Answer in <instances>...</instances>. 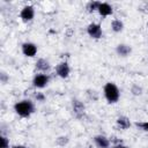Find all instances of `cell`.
<instances>
[{
	"label": "cell",
	"mask_w": 148,
	"mask_h": 148,
	"mask_svg": "<svg viewBox=\"0 0 148 148\" xmlns=\"http://www.w3.org/2000/svg\"><path fill=\"white\" fill-rule=\"evenodd\" d=\"M14 110L15 112L21 116V117H30L31 113L34 112L35 110V106H34V103L29 99H22L17 103H15L14 105Z\"/></svg>",
	"instance_id": "6da1fadb"
},
{
	"label": "cell",
	"mask_w": 148,
	"mask_h": 148,
	"mask_svg": "<svg viewBox=\"0 0 148 148\" xmlns=\"http://www.w3.org/2000/svg\"><path fill=\"white\" fill-rule=\"evenodd\" d=\"M104 96L108 99V102L116 103L119 99V89H118V87L112 82H108L104 86Z\"/></svg>",
	"instance_id": "7a4b0ae2"
},
{
	"label": "cell",
	"mask_w": 148,
	"mask_h": 148,
	"mask_svg": "<svg viewBox=\"0 0 148 148\" xmlns=\"http://www.w3.org/2000/svg\"><path fill=\"white\" fill-rule=\"evenodd\" d=\"M49 81H50L49 75H46L44 73H38L35 75V77L32 80V84L36 88H44L49 83Z\"/></svg>",
	"instance_id": "3957f363"
},
{
	"label": "cell",
	"mask_w": 148,
	"mask_h": 148,
	"mask_svg": "<svg viewBox=\"0 0 148 148\" xmlns=\"http://www.w3.org/2000/svg\"><path fill=\"white\" fill-rule=\"evenodd\" d=\"M87 32L92 38H101L102 37V27L98 23H90L87 28Z\"/></svg>",
	"instance_id": "277c9868"
},
{
	"label": "cell",
	"mask_w": 148,
	"mask_h": 148,
	"mask_svg": "<svg viewBox=\"0 0 148 148\" xmlns=\"http://www.w3.org/2000/svg\"><path fill=\"white\" fill-rule=\"evenodd\" d=\"M20 16H21V18H22L24 22L31 21V20L34 18V16H35V9H34V7L30 6V5L24 6V7L22 8L21 13H20Z\"/></svg>",
	"instance_id": "5b68a950"
},
{
	"label": "cell",
	"mask_w": 148,
	"mask_h": 148,
	"mask_svg": "<svg viewBox=\"0 0 148 148\" xmlns=\"http://www.w3.org/2000/svg\"><path fill=\"white\" fill-rule=\"evenodd\" d=\"M56 72H57V74H58V76H60V77H62V79L68 77V75H69V66H68V64H67L66 61L60 62L59 65H57Z\"/></svg>",
	"instance_id": "8992f818"
},
{
	"label": "cell",
	"mask_w": 148,
	"mask_h": 148,
	"mask_svg": "<svg viewBox=\"0 0 148 148\" xmlns=\"http://www.w3.org/2000/svg\"><path fill=\"white\" fill-rule=\"evenodd\" d=\"M22 52L25 57H34L37 53V46L34 43H24L22 45Z\"/></svg>",
	"instance_id": "52a82bcc"
},
{
	"label": "cell",
	"mask_w": 148,
	"mask_h": 148,
	"mask_svg": "<svg viewBox=\"0 0 148 148\" xmlns=\"http://www.w3.org/2000/svg\"><path fill=\"white\" fill-rule=\"evenodd\" d=\"M97 12L102 16H109V15L112 14V7L109 3H106V2H99V6H98Z\"/></svg>",
	"instance_id": "ba28073f"
},
{
	"label": "cell",
	"mask_w": 148,
	"mask_h": 148,
	"mask_svg": "<svg viewBox=\"0 0 148 148\" xmlns=\"http://www.w3.org/2000/svg\"><path fill=\"white\" fill-rule=\"evenodd\" d=\"M94 141H95V143H96V146L98 148H109V146H110L109 139L105 138L104 135H97V136H95Z\"/></svg>",
	"instance_id": "9c48e42d"
},
{
	"label": "cell",
	"mask_w": 148,
	"mask_h": 148,
	"mask_svg": "<svg viewBox=\"0 0 148 148\" xmlns=\"http://www.w3.org/2000/svg\"><path fill=\"white\" fill-rule=\"evenodd\" d=\"M36 68L38 71H42V72H46L50 69V64L47 60L45 59H38L37 62H36Z\"/></svg>",
	"instance_id": "30bf717a"
},
{
	"label": "cell",
	"mask_w": 148,
	"mask_h": 148,
	"mask_svg": "<svg viewBox=\"0 0 148 148\" xmlns=\"http://www.w3.org/2000/svg\"><path fill=\"white\" fill-rule=\"evenodd\" d=\"M117 53L119 56H123V57H126L131 53V47L128 45H125V44H120L117 46Z\"/></svg>",
	"instance_id": "8fae6325"
},
{
	"label": "cell",
	"mask_w": 148,
	"mask_h": 148,
	"mask_svg": "<svg viewBox=\"0 0 148 148\" xmlns=\"http://www.w3.org/2000/svg\"><path fill=\"white\" fill-rule=\"evenodd\" d=\"M117 125H118L120 128L125 130V128L130 127L131 123H130V119H128V118H126V117H119V118L117 119Z\"/></svg>",
	"instance_id": "7c38bea8"
},
{
	"label": "cell",
	"mask_w": 148,
	"mask_h": 148,
	"mask_svg": "<svg viewBox=\"0 0 148 148\" xmlns=\"http://www.w3.org/2000/svg\"><path fill=\"white\" fill-rule=\"evenodd\" d=\"M111 28H112V30L114 32H119V31L123 30L124 24H123V22L120 20H113L112 23H111Z\"/></svg>",
	"instance_id": "4fadbf2b"
},
{
	"label": "cell",
	"mask_w": 148,
	"mask_h": 148,
	"mask_svg": "<svg viewBox=\"0 0 148 148\" xmlns=\"http://www.w3.org/2000/svg\"><path fill=\"white\" fill-rule=\"evenodd\" d=\"M73 110H74V112H75L76 114H79V113H82V112H83L84 106H83V104H82L81 102L74 101V103H73Z\"/></svg>",
	"instance_id": "5bb4252c"
},
{
	"label": "cell",
	"mask_w": 148,
	"mask_h": 148,
	"mask_svg": "<svg viewBox=\"0 0 148 148\" xmlns=\"http://www.w3.org/2000/svg\"><path fill=\"white\" fill-rule=\"evenodd\" d=\"M98 6H99V2H98V1H91V2H89V3H88L87 9H88L89 12L97 10V9H98Z\"/></svg>",
	"instance_id": "9a60e30c"
},
{
	"label": "cell",
	"mask_w": 148,
	"mask_h": 148,
	"mask_svg": "<svg viewBox=\"0 0 148 148\" xmlns=\"http://www.w3.org/2000/svg\"><path fill=\"white\" fill-rule=\"evenodd\" d=\"M0 142H1V148H8V146H9V141H8V139L6 138V136H1L0 138Z\"/></svg>",
	"instance_id": "2e32d148"
},
{
	"label": "cell",
	"mask_w": 148,
	"mask_h": 148,
	"mask_svg": "<svg viewBox=\"0 0 148 148\" xmlns=\"http://www.w3.org/2000/svg\"><path fill=\"white\" fill-rule=\"evenodd\" d=\"M141 130H143V131H146V132H148V121H143V123H138L136 124Z\"/></svg>",
	"instance_id": "e0dca14e"
},
{
	"label": "cell",
	"mask_w": 148,
	"mask_h": 148,
	"mask_svg": "<svg viewBox=\"0 0 148 148\" xmlns=\"http://www.w3.org/2000/svg\"><path fill=\"white\" fill-rule=\"evenodd\" d=\"M36 98H37L38 101H40V102L44 101V96H43L42 94H36Z\"/></svg>",
	"instance_id": "ac0fdd59"
},
{
	"label": "cell",
	"mask_w": 148,
	"mask_h": 148,
	"mask_svg": "<svg viewBox=\"0 0 148 148\" xmlns=\"http://www.w3.org/2000/svg\"><path fill=\"white\" fill-rule=\"evenodd\" d=\"M13 148H27V147H24V146H21V145H18V146H14Z\"/></svg>",
	"instance_id": "d6986e66"
},
{
	"label": "cell",
	"mask_w": 148,
	"mask_h": 148,
	"mask_svg": "<svg viewBox=\"0 0 148 148\" xmlns=\"http://www.w3.org/2000/svg\"><path fill=\"white\" fill-rule=\"evenodd\" d=\"M113 148H128V147H125V146H121V145H119V146H116V147H113Z\"/></svg>",
	"instance_id": "ffe728a7"
}]
</instances>
